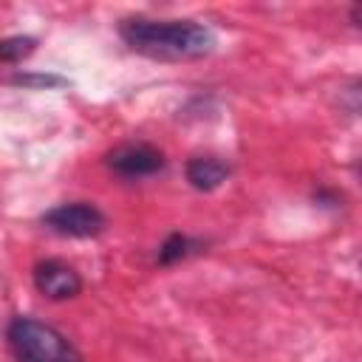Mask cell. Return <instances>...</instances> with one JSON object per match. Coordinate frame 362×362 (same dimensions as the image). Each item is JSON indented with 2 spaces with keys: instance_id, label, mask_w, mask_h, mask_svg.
<instances>
[{
  "instance_id": "cell-4",
  "label": "cell",
  "mask_w": 362,
  "mask_h": 362,
  "mask_svg": "<svg viewBox=\"0 0 362 362\" xmlns=\"http://www.w3.org/2000/svg\"><path fill=\"white\" fill-rule=\"evenodd\" d=\"M107 167L119 175V178H150L156 173L164 170L167 158L158 147L147 144V141H127V144H119L107 153Z\"/></svg>"
},
{
  "instance_id": "cell-12",
  "label": "cell",
  "mask_w": 362,
  "mask_h": 362,
  "mask_svg": "<svg viewBox=\"0 0 362 362\" xmlns=\"http://www.w3.org/2000/svg\"><path fill=\"white\" fill-rule=\"evenodd\" d=\"M356 173H359V178H362V161H359V164H356Z\"/></svg>"
},
{
  "instance_id": "cell-10",
  "label": "cell",
  "mask_w": 362,
  "mask_h": 362,
  "mask_svg": "<svg viewBox=\"0 0 362 362\" xmlns=\"http://www.w3.org/2000/svg\"><path fill=\"white\" fill-rule=\"evenodd\" d=\"M339 99H342V107H345L348 113L362 116V79H356V82L345 85V88H342V93H339Z\"/></svg>"
},
{
  "instance_id": "cell-11",
  "label": "cell",
  "mask_w": 362,
  "mask_h": 362,
  "mask_svg": "<svg viewBox=\"0 0 362 362\" xmlns=\"http://www.w3.org/2000/svg\"><path fill=\"white\" fill-rule=\"evenodd\" d=\"M351 20H354V25L362 31V3H356V6L351 8Z\"/></svg>"
},
{
  "instance_id": "cell-9",
  "label": "cell",
  "mask_w": 362,
  "mask_h": 362,
  "mask_svg": "<svg viewBox=\"0 0 362 362\" xmlns=\"http://www.w3.org/2000/svg\"><path fill=\"white\" fill-rule=\"evenodd\" d=\"M8 82L11 85H23V88H59V85H68V79H62L57 74H14Z\"/></svg>"
},
{
  "instance_id": "cell-3",
  "label": "cell",
  "mask_w": 362,
  "mask_h": 362,
  "mask_svg": "<svg viewBox=\"0 0 362 362\" xmlns=\"http://www.w3.org/2000/svg\"><path fill=\"white\" fill-rule=\"evenodd\" d=\"M105 215L99 206L88 201H71L48 209L42 215V226L62 238H96L105 229Z\"/></svg>"
},
{
  "instance_id": "cell-1",
  "label": "cell",
  "mask_w": 362,
  "mask_h": 362,
  "mask_svg": "<svg viewBox=\"0 0 362 362\" xmlns=\"http://www.w3.org/2000/svg\"><path fill=\"white\" fill-rule=\"evenodd\" d=\"M119 37L136 54L164 62H187L209 57L218 45L215 31L195 20H147L127 17L119 23Z\"/></svg>"
},
{
  "instance_id": "cell-8",
  "label": "cell",
  "mask_w": 362,
  "mask_h": 362,
  "mask_svg": "<svg viewBox=\"0 0 362 362\" xmlns=\"http://www.w3.org/2000/svg\"><path fill=\"white\" fill-rule=\"evenodd\" d=\"M34 48H37V40L28 37V34L6 37V40L0 42V59H3L6 65H17V62H23L25 57H31Z\"/></svg>"
},
{
  "instance_id": "cell-2",
  "label": "cell",
  "mask_w": 362,
  "mask_h": 362,
  "mask_svg": "<svg viewBox=\"0 0 362 362\" xmlns=\"http://www.w3.org/2000/svg\"><path fill=\"white\" fill-rule=\"evenodd\" d=\"M6 334L20 362H82L79 351L68 342V337L37 317H11Z\"/></svg>"
},
{
  "instance_id": "cell-5",
  "label": "cell",
  "mask_w": 362,
  "mask_h": 362,
  "mask_svg": "<svg viewBox=\"0 0 362 362\" xmlns=\"http://www.w3.org/2000/svg\"><path fill=\"white\" fill-rule=\"evenodd\" d=\"M34 277V288L48 297V300H71L82 291V277L79 272L65 263V260H57V257H48V260H40L31 272Z\"/></svg>"
},
{
  "instance_id": "cell-7",
  "label": "cell",
  "mask_w": 362,
  "mask_h": 362,
  "mask_svg": "<svg viewBox=\"0 0 362 362\" xmlns=\"http://www.w3.org/2000/svg\"><path fill=\"white\" fill-rule=\"evenodd\" d=\"M195 249H198V240H192V238L184 235V232H173V235H167L164 243L158 246L156 260H158L161 266H173V263L184 260L187 255H192Z\"/></svg>"
},
{
  "instance_id": "cell-6",
  "label": "cell",
  "mask_w": 362,
  "mask_h": 362,
  "mask_svg": "<svg viewBox=\"0 0 362 362\" xmlns=\"http://www.w3.org/2000/svg\"><path fill=\"white\" fill-rule=\"evenodd\" d=\"M184 175H187V181H189L192 189L212 192V189H218L232 175V167L221 156H209L206 153V156H192L187 161V167H184Z\"/></svg>"
}]
</instances>
